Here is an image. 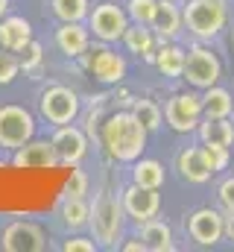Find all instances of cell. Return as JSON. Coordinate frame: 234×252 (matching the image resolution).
Instances as JSON below:
<instances>
[{"label": "cell", "mask_w": 234, "mask_h": 252, "mask_svg": "<svg viewBox=\"0 0 234 252\" xmlns=\"http://www.w3.org/2000/svg\"><path fill=\"white\" fill-rule=\"evenodd\" d=\"M146 129L135 118V112H115L106 118V124L100 129V141L106 147V153L115 161H135L141 158L144 147H146Z\"/></svg>", "instance_id": "obj_1"}, {"label": "cell", "mask_w": 234, "mask_h": 252, "mask_svg": "<svg viewBox=\"0 0 234 252\" xmlns=\"http://www.w3.org/2000/svg\"><path fill=\"white\" fill-rule=\"evenodd\" d=\"M123 199H117L115 193L109 190H100L94 205H91V232H94V241L103 244V247H115L120 241V232H123Z\"/></svg>", "instance_id": "obj_2"}, {"label": "cell", "mask_w": 234, "mask_h": 252, "mask_svg": "<svg viewBox=\"0 0 234 252\" xmlns=\"http://www.w3.org/2000/svg\"><path fill=\"white\" fill-rule=\"evenodd\" d=\"M184 27L196 41H211L226 27V6L223 0H187L181 9Z\"/></svg>", "instance_id": "obj_3"}, {"label": "cell", "mask_w": 234, "mask_h": 252, "mask_svg": "<svg viewBox=\"0 0 234 252\" xmlns=\"http://www.w3.org/2000/svg\"><path fill=\"white\" fill-rule=\"evenodd\" d=\"M220 76H223V62H220V56H217L208 44H202V41H199V44H193V47L187 50L181 79H184L190 88L205 91V88L217 85V82H220Z\"/></svg>", "instance_id": "obj_4"}, {"label": "cell", "mask_w": 234, "mask_h": 252, "mask_svg": "<svg viewBox=\"0 0 234 252\" xmlns=\"http://www.w3.org/2000/svg\"><path fill=\"white\" fill-rule=\"evenodd\" d=\"M38 112L47 124L53 126H64V124H73L82 112V100L76 97L73 88L67 85H50L47 91H41L38 97Z\"/></svg>", "instance_id": "obj_5"}, {"label": "cell", "mask_w": 234, "mask_h": 252, "mask_svg": "<svg viewBox=\"0 0 234 252\" xmlns=\"http://www.w3.org/2000/svg\"><path fill=\"white\" fill-rule=\"evenodd\" d=\"M82 64H85V70L97 79V82H103V85H117V82H123L126 79V59L112 50L106 41L103 44H88V50L79 56Z\"/></svg>", "instance_id": "obj_6"}, {"label": "cell", "mask_w": 234, "mask_h": 252, "mask_svg": "<svg viewBox=\"0 0 234 252\" xmlns=\"http://www.w3.org/2000/svg\"><path fill=\"white\" fill-rule=\"evenodd\" d=\"M29 138H35V118L15 103L0 106V147L3 150H18Z\"/></svg>", "instance_id": "obj_7"}, {"label": "cell", "mask_w": 234, "mask_h": 252, "mask_svg": "<svg viewBox=\"0 0 234 252\" xmlns=\"http://www.w3.org/2000/svg\"><path fill=\"white\" fill-rule=\"evenodd\" d=\"M129 27V12L120 9L117 3H97L91 12H88V30L106 41V44H115V41H123V32Z\"/></svg>", "instance_id": "obj_8"}, {"label": "cell", "mask_w": 234, "mask_h": 252, "mask_svg": "<svg viewBox=\"0 0 234 252\" xmlns=\"http://www.w3.org/2000/svg\"><path fill=\"white\" fill-rule=\"evenodd\" d=\"M164 121L173 132H196L202 121V97L193 91L173 94L164 106Z\"/></svg>", "instance_id": "obj_9"}, {"label": "cell", "mask_w": 234, "mask_h": 252, "mask_svg": "<svg viewBox=\"0 0 234 252\" xmlns=\"http://www.w3.org/2000/svg\"><path fill=\"white\" fill-rule=\"evenodd\" d=\"M0 247L6 252H41L47 247V232L35 220H12L0 235Z\"/></svg>", "instance_id": "obj_10"}, {"label": "cell", "mask_w": 234, "mask_h": 252, "mask_svg": "<svg viewBox=\"0 0 234 252\" xmlns=\"http://www.w3.org/2000/svg\"><path fill=\"white\" fill-rule=\"evenodd\" d=\"M187 235L199 247H217L226 238V211L217 208H196L187 217Z\"/></svg>", "instance_id": "obj_11"}, {"label": "cell", "mask_w": 234, "mask_h": 252, "mask_svg": "<svg viewBox=\"0 0 234 252\" xmlns=\"http://www.w3.org/2000/svg\"><path fill=\"white\" fill-rule=\"evenodd\" d=\"M123 211H126V217L129 220H135L138 226L141 223H146V220H152V217H158V211H161V196H158V188H141V185H129V188L123 190Z\"/></svg>", "instance_id": "obj_12"}, {"label": "cell", "mask_w": 234, "mask_h": 252, "mask_svg": "<svg viewBox=\"0 0 234 252\" xmlns=\"http://www.w3.org/2000/svg\"><path fill=\"white\" fill-rule=\"evenodd\" d=\"M53 147H56V156H58V164H79L88 153V135L73 124H64L56 126L53 132Z\"/></svg>", "instance_id": "obj_13"}, {"label": "cell", "mask_w": 234, "mask_h": 252, "mask_svg": "<svg viewBox=\"0 0 234 252\" xmlns=\"http://www.w3.org/2000/svg\"><path fill=\"white\" fill-rule=\"evenodd\" d=\"M176 170H178V176H181L184 182H190V185H205V182L214 176V170L208 167V158H205L202 144H199V147H184V150L176 156Z\"/></svg>", "instance_id": "obj_14"}, {"label": "cell", "mask_w": 234, "mask_h": 252, "mask_svg": "<svg viewBox=\"0 0 234 252\" xmlns=\"http://www.w3.org/2000/svg\"><path fill=\"white\" fill-rule=\"evenodd\" d=\"M12 164L15 167H56L58 164L56 147H53V141H32L29 138L24 147L15 150Z\"/></svg>", "instance_id": "obj_15"}, {"label": "cell", "mask_w": 234, "mask_h": 252, "mask_svg": "<svg viewBox=\"0 0 234 252\" xmlns=\"http://www.w3.org/2000/svg\"><path fill=\"white\" fill-rule=\"evenodd\" d=\"M91 44V32L88 27H82V21H61L56 30V47L67 59H79Z\"/></svg>", "instance_id": "obj_16"}, {"label": "cell", "mask_w": 234, "mask_h": 252, "mask_svg": "<svg viewBox=\"0 0 234 252\" xmlns=\"http://www.w3.org/2000/svg\"><path fill=\"white\" fill-rule=\"evenodd\" d=\"M29 41H32V27H29L27 18H21V15H6V18L0 21V47L18 53V50H24V44H29Z\"/></svg>", "instance_id": "obj_17"}, {"label": "cell", "mask_w": 234, "mask_h": 252, "mask_svg": "<svg viewBox=\"0 0 234 252\" xmlns=\"http://www.w3.org/2000/svg\"><path fill=\"white\" fill-rule=\"evenodd\" d=\"M181 27H184V18H181L178 3L176 0H158V12H155V21H152V30L158 35V41H173L181 32Z\"/></svg>", "instance_id": "obj_18"}, {"label": "cell", "mask_w": 234, "mask_h": 252, "mask_svg": "<svg viewBox=\"0 0 234 252\" xmlns=\"http://www.w3.org/2000/svg\"><path fill=\"white\" fill-rule=\"evenodd\" d=\"M141 241L146 244V250L152 252H173L176 241H173V229L164 223V220H146L141 223Z\"/></svg>", "instance_id": "obj_19"}, {"label": "cell", "mask_w": 234, "mask_h": 252, "mask_svg": "<svg viewBox=\"0 0 234 252\" xmlns=\"http://www.w3.org/2000/svg\"><path fill=\"white\" fill-rule=\"evenodd\" d=\"M123 44L129 53L155 59V35H152V27H146V24H129L123 32Z\"/></svg>", "instance_id": "obj_20"}, {"label": "cell", "mask_w": 234, "mask_h": 252, "mask_svg": "<svg viewBox=\"0 0 234 252\" xmlns=\"http://www.w3.org/2000/svg\"><path fill=\"white\" fill-rule=\"evenodd\" d=\"M196 132H199L202 144H220V147H232L234 144L232 118H205V121H199Z\"/></svg>", "instance_id": "obj_21"}, {"label": "cell", "mask_w": 234, "mask_h": 252, "mask_svg": "<svg viewBox=\"0 0 234 252\" xmlns=\"http://www.w3.org/2000/svg\"><path fill=\"white\" fill-rule=\"evenodd\" d=\"M234 112V100L232 91L220 88V85H211L202 91V118H232Z\"/></svg>", "instance_id": "obj_22"}, {"label": "cell", "mask_w": 234, "mask_h": 252, "mask_svg": "<svg viewBox=\"0 0 234 252\" xmlns=\"http://www.w3.org/2000/svg\"><path fill=\"white\" fill-rule=\"evenodd\" d=\"M167 179L164 173V164L155 161V158H135V167H132V182L141 185V188H161Z\"/></svg>", "instance_id": "obj_23"}, {"label": "cell", "mask_w": 234, "mask_h": 252, "mask_svg": "<svg viewBox=\"0 0 234 252\" xmlns=\"http://www.w3.org/2000/svg\"><path fill=\"white\" fill-rule=\"evenodd\" d=\"M184 50L178 47V44H164L161 41V47L155 50V67L164 73V76H173V79H181V70H184Z\"/></svg>", "instance_id": "obj_24"}, {"label": "cell", "mask_w": 234, "mask_h": 252, "mask_svg": "<svg viewBox=\"0 0 234 252\" xmlns=\"http://www.w3.org/2000/svg\"><path fill=\"white\" fill-rule=\"evenodd\" d=\"M91 220V205L85 196H64V205H61V223L67 229H85Z\"/></svg>", "instance_id": "obj_25"}, {"label": "cell", "mask_w": 234, "mask_h": 252, "mask_svg": "<svg viewBox=\"0 0 234 252\" xmlns=\"http://www.w3.org/2000/svg\"><path fill=\"white\" fill-rule=\"evenodd\" d=\"M132 112H135V118L144 124L146 132H155V129H161V124H164V112H161L152 100H135V103H132Z\"/></svg>", "instance_id": "obj_26"}, {"label": "cell", "mask_w": 234, "mask_h": 252, "mask_svg": "<svg viewBox=\"0 0 234 252\" xmlns=\"http://www.w3.org/2000/svg\"><path fill=\"white\" fill-rule=\"evenodd\" d=\"M53 15L58 21H85L88 18V0H50Z\"/></svg>", "instance_id": "obj_27"}, {"label": "cell", "mask_w": 234, "mask_h": 252, "mask_svg": "<svg viewBox=\"0 0 234 252\" xmlns=\"http://www.w3.org/2000/svg\"><path fill=\"white\" fill-rule=\"evenodd\" d=\"M126 12L135 24H146L152 27L155 21V12H158V0H129L126 3Z\"/></svg>", "instance_id": "obj_28"}, {"label": "cell", "mask_w": 234, "mask_h": 252, "mask_svg": "<svg viewBox=\"0 0 234 252\" xmlns=\"http://www.w3.org/2000/svg\"><path fill=\"white\" fill-rule=\"evenodd\" d=\"M205 150V158H208V167L214 173H223L229 164H232V147H220V144H202Z\"/></svg>", "instance_id": "obj_29"}, {"label": "cell", "mask_w": 234, "mask_h": 252, "mask_svg": "<svg viewBox=\"0 0 234 252\" xmlns=\"http://www.w3.org/2000/svg\"><path fill=\"white\" fill-rule=\"evenodd\" d=\"M18 62H21V70H27V73L38 70L41 62H44V50H41V44H38V41L24 44V50H18Z\"/></svg>", "instance_id": "obj_30"}, {"label": "cell", "mask_w": 234, "mask_h": 252, "mask_svg": "<svg viewBox=\"0 0 234 252\" xmlns=\"http://www.w3.org/2000/svg\"><path fill=\"white\" fill-rule=\"evenodd\" d=\"M18 70H21V62H18V56H15L12 50L0 47V85H9V82H15Z\"/></svg>", "instance_id": "obj_31"}, {"label": "cell", "mask_w": 234, "mask_h": 252, "mask_svg": "<svg viewBox=\"0 0 234 252\" xmlns=\"http://www.w3.org/2000/svg\"><path fill=\"white\" fill-rule=\"evenodd\" d=\"M85 193H88V176L73 164L70 179H67V185H64V196H85Z\"/></svg>", "instance_id": "obj_32"}, {"label": "cell", "mask_w": 234, "mask_h": 252, "mask_svg": "<svg viewBox=\"0 0 234 252\" xmlns=\"http://www.w3.org/2000/svg\"><path fill=\"white\" fill-rule=\"evenodd\" d=\"M217 199H220L223 211H234V176H226L217 185Z\"/></svg>", "instance_id": "obj_33"}, {"label": "cell", "mask_w": 234, "mask_h": 252, "mask_svg": "<svg viewBox=\"0 0 234 252\" xmlns=\"http://www.w3.org/2000/svg\"><path fill=\"white\" fill-rule=\"evenodd\" d=\"M97 241L94 238H82V235H73V238H67L64 244H61V250L64 252H97Z\"/></svg>", "instance_id": "obj_34"}, {"label": "cell", "mask_w": 234, "mask_h": 252, "mask_svg": "<svg viewBox=\"0 0 234 252\" xmlns=\"http://www.w3.org/2000/svg\"><path fill=\"white\" fill-rule=\"evenodd\" d=\"M123 250H126V252H144V250H146V244H144L141 238H132V241H126V244H123Z\"/></svg>", "instance_id": "obj_35"}, {"label": "cell", "mask_w": 234, "mask_h": 252, "mask_svg": "<svg viewBox=\"0 0 234 252\" xmlns=\"http://www.w3.org/2000/svg\"><path fill=\"white\" fill-rule=\"evenodd\" d=\"M226 241L234 244V211H226Z\"/></svg>", "instance_id": "obj_36"}, {"label": "cell", "mask_w": 234, "mask_h": 252, "mask_svg": "<svg viewBox=\"0 0 234 252\" xmlns=\"http://www.w3.org/2000/svg\"><path fill=\"white\" fill-rule=\"evenodd\" d=\"M6 9H9V0H0V18L6 15Z\"/></svg>", "instance_id": "obj_37"}, {"label": "cell", "mask_w": 234, "mask_h": 252, "mask_svg": "<svg viewBox=\"0 0 234 252\" xmlns=\"http://www.w3.org/2000/svg\"><path fill=\"white\" fill-rule=\"evenodd\" d=\"M0 164H3V158H0Z\"/></svg>", "instance_id": "obj_38"}]
</instances>
